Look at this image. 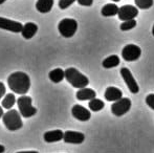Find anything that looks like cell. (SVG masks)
Returning <instances> with one entry per match:
<instances>
[{"instance_id": "obj_1", "label": "cell", "mask_w": 154, "mask_h": 153, "mask_svg": "<svg viewBox=\"0 0 154 153\" xmlns=\"http://www.w3.org/2000/svg\"><path fill=\"white\" fill-rule=\"evenodd\" d=\"M8 85L15 93L25 96V93L31 88V79L25 72H16L10 75V77L8 78Z\"/></svg>"}, {"instance_id": "obj_2", "label": "cell", "mask_w": 154, "mask_h": 153, "mask_svg": "<svg viewBox=\"0 0 154 153\" xmlns=\"http://www.w3.org/2000/svg\"><path fill=\"white\" fill-rule=\"evenodd\" d=\"M65 79L67 80L68 83H70L71 86H73L75 88H78V89L85 88L89 84L88 78L73 67L67 68L65 70Z\"/></svg>"}, {"instance_id": "obj_3", "label": "cell", "mask_w": 154, "mask_h": 153, "mask_svg": "<svg viewBox=\"0 0 154 153\" xmlns=\"http://www.w3.org/2000/svg\"><path fill=\"white\" fill-rule=\"evenodd\" d=\"M2 121H3V124L6 127V129H8L11 131L19 130L23 126L20 112L15 110V109H11L8 112L4 113Z\"/></svg>"}, {"instance_id": "obj_4", "label": "cell", "mask_w": 154, "mask_h": 153, "mask_svg": "<svg viewBox=\"0 0 154 153\" xmlns=\"http://www.w3.org/2000/svg\"><path fill=\"white\" fill-rule=\"evenodd\" d=\"M32 100L29 96H21L17 99V105H18L19 112L23 118H31L37 113V109L32 105Z\"/></svg>"}, {"instance_id": "obj_5", "label": "cell", "mask_w": 154, "mask_h": 153, "mask_svg": "<svg viewBox=\"0 0 154 153\" xmlns=\"http://www.w3.org/2000/svg\"><path fill=\"white\" fill-rule=\"evenodd\" d=\"M58 29L64 38H71L78 29V22L77 20L71 18L62 19L58 24Z\"/></svg>"}, {"instance_id": "obj_6", "label": "cell", "mask_w": 154, "mask_h": 153, "mask_svg": "<svg viewBox=\"0 0 154 153\" xmlns=\"http://www.w3.org/2000/svg\"><path fill=\"white\" fill-rule=\"evenodd\" d=\"M142 55V49L135 44H127L122 50V58L125 61L133 62L140 59Z\"/></svg>"}, {"instance_id": "obj_7", "label": "cell", "mask_w": 154, "mask_h": 153, "mask_svg": "<svg viewBox=\"0 0 154 153\" xmlns=\"http://www.w3.org/2000/svg\"><path fill=\"white\" fill-rule=\"evenodd\" d=\"M131 108V100L128 98H122L111 105V112L116 116H122Z\"/></svg>"}, {"instance_id": "obj_8", "label": "cell", "mask_w": 154, "mask_h": 153, "mask_svg": "<svg viewBox=\"0 0 154 153\" xmlns=\"http://www.w3.org/2000/svg\"><path fill=\"white\" fill-rule=\"evenodd\" d=\"M121 76H122V78L124 79V81H125L128 89H129L132 93H137V92L140 91V87H138L137 83H136V80L134 79L133 75L131 74V72H130L128 68L123 67L122 69H121Z\"/></svg>"}, {"instance_id": "obj_9", "label": "cell", "mask_w": 154, "mask_h": 153, "mask_svg": "<svg viewBox=\"0 0 154 153\" xmlns=\"http://www.w3.org/2000/svg\"><path fill=\"white\" fill-rule=\"evenodd\" d=\"M138 15V10L137 8L133 5H123L122 8H120L119 11L118 17L120 20L127 21V20H132Z\"/></svg>"}, {"instance_id": "obj_10", "label": "cell", "mask_w": 154, "mask_h": 153, "mask_svg": "<svg viewBox=\"0 0 154 153\" xmlns=\"http://www.w3.org/2000/svg\"><path fill=\"white\" fill-rule=\"evenodd\" d=\"M0 29L10 31L12 33H21L23 29V25L20 22L0 17Z\"/></svg>"}, {"instance_id": "obj_11", "label": "cell", "mask_w": 154, "mask_h": 153, "mask_svg": "<svg viewBox=\"0 0 154 153\" xmlns=\"http://www.w3.org/2000/svg\"><path fill=\"white\" fill-rule=\"evenodd\" d=\"M63 141L67 144H82L85 141V135L82 132H78V131H65L64 132V139Z\"/></svg>"}, {"instance_id": "obj_12", "label": "cell", "mask_w": 154, "mask_h": 153, "mask_svg": "<svg viewBox=\"0 0 154 153\" xmlns=\"http://www.w3.org/2000/svg\"><path fill=\"white\" fill-rule=\"evenodd\" d=\"M71 113L72 116L77 120L81 121V122H86L89 121L91 118V113L88 109H86L85 107L81 106V105H75L71 109Z\"/></svg>"}, {"instance_id": "obj_13", "label": "cell", "mask_w": 154, "mask_h": 153, "mask_svg": "<svg viewBox=\"0 0 154 153\" xmlns=\"http://www.w3.org/2000/svg\"><path fill=\"white\" fill-rule=\"evenodd\" d=\"M105 99L109 102H116V101L121 100L123 98V92L121 89L114 86H109L107 89L105 90Z\"/></svg>"}, {"instance_id": "obj_14", "label": "cell", "mask_w": 154, "mask_h": 153, "mask_svg": "<svg viewBox=\"0 0 154 153\" xmlns=\"http://www.w3.org/2000/svg\"><path fill=\"white\" fill-rule=\"evenodd\" d=\"M43 139L46 143H56V142H60L64 139V132L60 129L58 130H51L47 131L43 135Z\"/></svg>"}, {"instance_id": "obj_15", "label": "cell", "mask_w": 154, "mask_h": 153, "mask_svg": "<svg viewBox=\"0 0 154 153\" xmlns=\"http://www.w3.org/2000/svg\"><path fill=\"white\" fill-rule=\"evenodd\" d=\"M78 100L80 101H87V100H93L97 96V92L94 91L91 88H82V89H79V91H77V94H75Z\"/></svg>"}, {"instance_id": "obj_16", "label": "cell", "mask_w": 154, "mask_h": 153, "mask_svg": "<svg viewBox=\"0 0 154 153\" xmlns=\"http://www.w3.org/2000/svg\"><path fill=\"white\" fill-rule=\"evenodd\" d=\"M38 32V25L36 23H32V22H27L23 25V29L21 32L22 34V37L26 40L29 39H32L36 35V33Z\"/></svg>"}, {"instance_id": "obj_17", "label": "cell", "mask_w": 154, "mask_h": 153, "mask_svg": "<svg viewBox=\"0 0 154 153\" xmlns=\"http://www.w3.org/2000/svg\"><path fill=\"white\" fill-rule=\"evenodd\" d=\"M54 6V0H38L36 2V8L39 13L46 14L51 11Z\"/></svg>"}, {"instance_id": "obj_18", "label": "cell", "mask_w": 154, "mask_h": 153, "mask_svg": "<svg viewBox=\"0 0 154 153\" xmlns=\"http://www.w3.org/2000/svg\"><path fill=\"white\" fill-rule=\"evenodd\" d=\"M119 11H120V8H119L116 4L108 3V4H105V5L102 8L101 14H102V16H104V17H112V16L118 15Z\"/></svg>"}, {"instance_id": "obj_19", "label": "cell", "mask_w": 154, "mask_h": 153, "mask_svg": "<svg viewBox=\"0 0 154 153\" xmlns=\"http://www.w3.org/2000/svg\"><path fill=\"white\" fill-rule=\"evenodd\" d=\"M48 78L53 83H60L65 78V72L61 68H55L49 72Z\"/></svg>"}, {"instance_id": "obj_20", "label": "cell", "mask_w": 154, "mask_h": 153, "mask_svg": "<svg viewBox=\"0 0 154 153\" xmlns=\"http://www.w3.org/2000/svg\"><path fill=\"white\" fill-rule=\"evenodd\" d=\"M120 57L116 55H111L109 57H107L105 60L103 61L102 65L104 68H113L116 67L118 65H120Z\"/></svg>"}, {"instance_id": "obj_21", "label": "cell", "mask_w": 154, "mask_h": 153, "mask_svg": "<svg viewBox=\"0 0 154 153\" xmlns=\"http://www.w3.org/2000/svg\"><path fill=\"white\" fill-rule=\"evenodd\" d=\"M17 102V99L15 98V94L14 93H6L5 96L3 98L2 100V107L5 109H10L12 108L13 106L15 105V103Z\"/></svg>"}, {"instance_id": "obj_22", "label": "cell", "mask_w": 154, "mask_h": 153, "mask_svg": "<svg viewBox=\"0 0 154 153\" xmlns=\"http://www.w3.org/2000/svg\"><path fill=\"white\" fill-rule=\"evenodd\" d=\"M88 106H89V108H90V110H91V111L97 112V111H101L102 109L104 108L105 104H104L103 101L100 100V99H93V100H91L89 102Z\"/></svg>"}, {"instance_id": "obj_23", "label": "cell", "mask_w": 154, "mask_h": 153, "mask_svg": "<svg viewBox=\"0 0 154 153\" xmlns=\"http://www.w3.org/2000/svg\"><path fill=\"white\" fill-rule=\"evenodd\" d=\"M136 6L142 10H148L153 5V0H134Z\"/></svg>"}, {"instance_id": "obj_24", "label": "cell", "mask_w": 154, "mask_h": 153, "mask_svg": "<svg viewBox=\"0 0 154 153\" xmlns=\"http://www.w3.org/2000/svg\"><path fill=\"white\" fill-rule=\"evenodd\" d=\"M135 26H136V20H135V19L124 21L122 24H121V31H123V32L130 31V29H134Z\"/></svg>"}, {"instance_id": "obj_25", "label": "cell", "mask_w": 154, "mask_h": 153, "mask_svg": "<svg viewBox=\"0 0 154 153\" xmlns=\"http://www.w3.org/2000/svg\"><path fill=\"white\" fill-rule=\"evenodd\" d=\"M75 1L77 0H59V8L61 10H65V8H69Z\"/></svg>"}, {"instance_id": "obj_26", "label": "cell", "mask_w": 154, "mask_h": 153, "mask_svg": "<svg viewBox=\"0 0 154 153\" xmlns=\"http://www.w3.org/2000/svg\"><path fill=\"white\" fill-rule=\"evenodd\" d=\"M146 103L151 109L154 110V93H150L147 96L146 98Z\"/></svg>"}, {"instance_id": "obj_27", "label": "cell", "mask_w": 154, "mask_h": 153, "mask_svg": "<svg viewBox=\"0 0 154 153\" xmlns=\"http://www.w3.org/2000/svg\"><path fill=\"white\" fill-rule=\"evenodd\" d=\"M77 1L80 5L83 6H91L93 3V0H77Z\"/></svg>"}, {"instance_id": "obj_28", "label": "cell", "mask_w": 154, "mask_h": 153, "mask_svg": "<svg viewBox=\"0 0 154 153\" xmlns=\"http://www.w3.org/2000/svg\"><path fill=\"white\" fill-rule=\"evenodd\" d=\"M3 96H5V86L2 82H0V100Z\"/></svg>"}, {"instance_id": "obj_29", "label": "cell", "mask_w": 154, "mask_h": 153, "mask_svg": "<svg viewBox=\"0 0 154 153\" xmlns=\"http://www.w3.org/2000/svg\"><path fill=\"white\" fill-rule=\"evenodd\" d=\"M3 115H4V113H3V107L0 106V118H3Z\"/></svg>"}, {"instance_id": "obj_30", "label": "cell", "mask_w": 154, "mask_h": 153, "mask_svg": "<svg viewBox=\"0 0 154 153\" xmlns=\"http://www.w3.org/2000/svg\"><path fill=\"white\" fill-rule=\"evenodd\" d=\"M16 153H39L38 151H19Z\"/></svg>"}, {"instance_id": "obj_31", "label": "cell", "mask_w": 154, "mask_h": 153, "mask_svg": "<svg viewBox=\"0 0 154 153\" xmlns=\"http://www.w3.org/2000/svg\"><path fill=\"white\" fill-rule=\"evenodd\" d=\"M4 151H5V148H4V146L0 145V153H3Z\"/></svg>"}, {"instance_id": "obj_32", "label": "cell", "mask_w": 154, "mask_h": 153, "mask_svg": "<svg viewBox=\"0 0 154 153\" xmlns=\"http://www.w3.org/2000/svg\"><path fill=\"white\" fill-rule=\"evenodd\" d=\"M5 1H6V0H0V4H3Z\"/></svg>"}, {"instance_id": "obj_33", "label": "cell", "mask_w": 154, "mask_h": 153, "mask_svg": "<svg viewBox=\"0 0 154 153\" xmlns=\"http://www.w3.org/2000/svg\"><path fill=\"white\" fill-rule=\"evenodd\" d=\"M152 34H153V36H154V25H153V29H152Z\"/></svg>"}, {"instance_id": "obj_34", "label": "cell", "mask_w": 154, "mask_h": 153, "mask_svg": "<svg viewBox=\"0 0 154 153\" xmlns=\"http://www.w3.org/2000/svg\"><path fill=\"white\" fill-rule=\"evenodd\" d=\"M112 1H114V2H119V1H121V0H112Z\"/></svg>"}]
</instances>
